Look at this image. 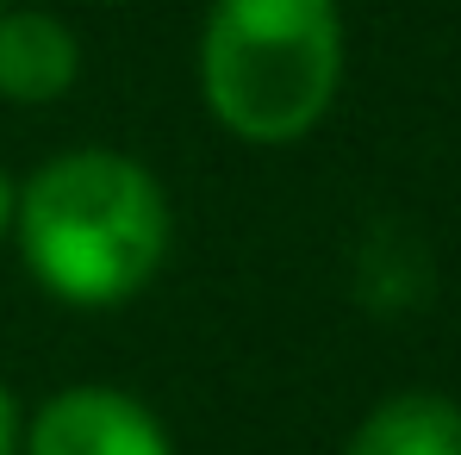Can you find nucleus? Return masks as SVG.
I'll return each instance as SVG.
<instances>
[{
  "label": "nucleus",
  "instance_id": "6",
  "mask_svg": "<svg viewBox=\"0 0 461 455\" xmlns=\"http://www.w3.org/2000/svg\"><path fill=\"white\" fill-rule=\"evenodd\" d=\"M19 443H25V412H19L13 387L0 380V455H19Z\"/></svg>",
  "mask_w": 461,
  "mask_h": 455
},
{
  "label": "nucleus",
  "instance_id": "4",
  "mask_svg": "<svg viewBox=\"0 0 461 455\" xmlns=\"http://www.w3.org/2000/svg\"><path fill=\"white\" fill-rule=\"evenodd\" d=\"M81 76L76 32L50 13H0V100L44 106L63 100Z\"/></svg>",
  "mask_w": 461,
  "mask_h": 455
},
{
  "label": "nucleus",
  "instance_id": "1",
  "mask_svg": "<svg viewBox=\"0 0 461 455\" xmlns=\"http://www.w3.org/2000/svg\"><path fill=\"white\" fill-rule=\"evenodd\" d=\"M32 281L63 305L106 312L150 287L168 256V194L138 156L69 150L13 194Z\"/></svg>",
  "mask_w": 461,
  "mask_h": 455
},
{
  "label": "nucleus",
  "instance_id": "7",
  "mask_svg": "<svg viewBox=\"0 0 461 455\" xmlns=\"http://www.w3.org/2000/svg\"><path fill=\"white\" fill-rule=\"evenodd\" d=\"M6 231H13V187H6V175H0V243H6Z\"/></svg>",
  "mask_w": 461,
  "mask_h": 455
},
{
  "label": "nucleus",
  "instance_id": "5",
  "mask_svg": "<svg viewBox=\"0 0 461 455\" xmlns=\"http://www.w3.org/2000/svg\"><path fill=\"white\" fill-rule=\"evenodd\" d=\"M343 455H461V405L430 387L386 393L349 431Z\"/></svg>",
  "mask_w": 461,
  "mask_h": 455
},
{
  "label": "nucleus",
  "instance_id": "8",
  "mask_svg": "<svg viewBox=\"0 0 461 455\" xmlns=\"http://www.w3.org/2000/svg\"><path fill=\"white\" fill-rule=\"evenodd\" d=\"M0 13H6V0H0Z\"/></svg>",
  "mask_w": 461,
  "mask_h": 455
},
{
  "label": "nucleus",
  "instance_id": "3",
  "mask_svg": "<svg viewBox=\"0 0 461 455\" xmlns=\"http://www.w3.org/2000/svg\"><path fill=\"white\" fill-rule=\"evenodd\" d=\"M19 455H175L168 424L125 387H63L25 418Z\"/></svg>",
  "mask_w": 461,
  "mask_h": 455
},
{
  "label": "nucleus",
  "instance_id": "2",
  "mask_svg": "<svg viewBox=\"0 0 461 455\" xmlns=\"http://www.w3.org/2000/svg\"><path fill=\"white\" fill-rule=\"evenodd\" d=\"M343 81L337 0H212L200 32V94L243 144H294Z\"/></svg>",
  "mask_w": 461,
  "mask_h": 455
}]
</instances>
